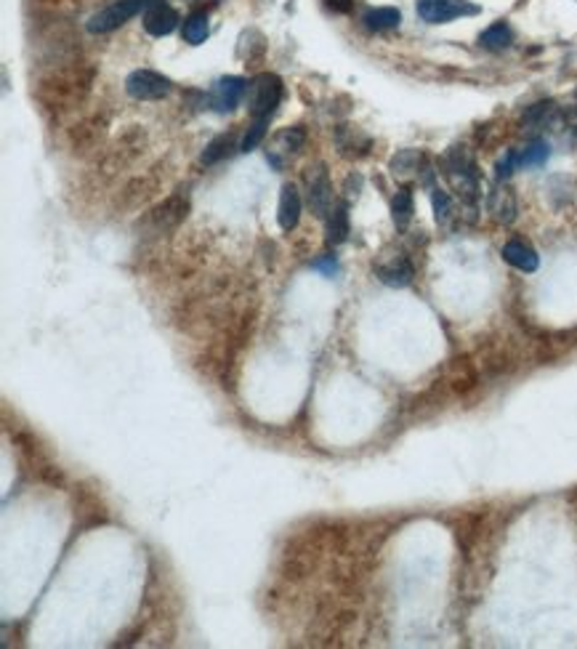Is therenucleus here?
Wrapping results in <instances>:
<instances>
[{
  "instance_id": "obj_1",
  "label": "nucleus",
  "mask_w": 577,
  "mask_h": 649,
  "mask_svg": "<svg viewBox=\"0 0 577 649\" xmlns=\"http://www.w3.org/2000/svg\"><path fill=\"white\" fill-rule=\"evenodd\" d=\"M283 99V80L277 75H258L248 85V107L253 120H269Z\"/></svg>"
},
{
  "instance_id": "obj_2",
  "label": "nucleus",
  "mask_w": 577,
  "mask_h": 649,
  "mask_svg": "<svg viewBox=\"0 0 577 649\" xmlns=\"http://www.w3.org/2000/svg\"><path fill=\"white\" fill-rule=\"evenodd\" d=\"M154 0H118L107 8H101L99 13H93L88 19V32L93 35H104V32H112L118 27H123L126 22H131L136 13L146 11Z\"/></svg>"
},
{
  "instance_id": "obj_3",
  "label": "nucleus",
  "mask_w": 577,
  "mask_h": 649,
  "mask_svg": "<svg viewBox=\"0 0 577 649\" xmlns=\"http://www.w3.org/2000/svg\"><path fill=\"white\" fill-rule=\"evenodd\" d=\"M170 88H173V83L168 77H162L160 73H152V70H136V73L128 75V80H126V91L136 101L165 99L170 93Z\"/></svg>"
},
{
  "instance_id": "obj_4",
  "label": "nucleus",
  "mask_w": 577,
  "mask_h": 649,
  "mask_svg": "<svg viewBox=\"0 0 577 649\" xmlns=\"http://www.w3.org/2000/svg\"><path fill=\"white\" fill-rule=\"evenodd\" d=\"M468 13H479V8L466 0H418V16L429 24H447Z\"/></svg>"
},
{
  "instance_id": "obj_5",
  "label": "nucleus",
  "mask_w": 577,
  "mask_h": 649,
  "mask_svg": "<svg viewBox=\"0 0 577 649\" xmlns=\"http://www.w3.org/2000/svg\"><path fill=\"white\" fill-rule=\"evenodd\" d=\"M306 189H309V206L317 216H328L333 208V187L325 165H314L306 171Z\"/></svg>"
},
{
  "instance_id": "obj_6",
  "label": "nucleus",
  "mask_w": 577,
  "mask_h": 649,
  "mask_svg": "<svg viewBox=\"0 0 577 649\" xmlns=\"http://www.w3.org/2000/svg\"><path fill=\"white\" fill-rule=\"evenodd\" d=\"M375 272H378V280L386 283V285H391V288H405V285H410V283H413V275H415V269H413V264L407 261L405 253L383 256V259L378 261Z\"/></svg>"
},
{
  "instance_id": "obj_7",
  "label": "nucleus",
  "mask_w": 577,
  "mask_h": 649,
  "mask_svg": "<svg viewBox=\"0 0 577 649\" xmlns=\"http://www.w3.org/2000/svg\"><path fill=\"white\" fill-rule=\"evenodd\" d=\"M248 93V85H245V80L242 77H234V75H229V77H221L216 85H214V91H211V104H214V110L216 112H232V110H237V104L242 101V96Z\"/></svg>"
},
{
  "instance_id": "obj_8",
  "label": "nucleus",
  "mask_w": 577,
  "mask_h": 649,
  "mask_svg": "<svg viewBox=\"0 0 577 649\" xmlns=\"http://www.w3.org/2000/svg\"><path fill=\"white\" fill-rule=\"evenodd\" d=\"M179 27V13L162 0H154L144 11V30L152 38H165Z\"/></svg>"
},
{
  "instance_id": "obj_9",
  "label": "nucleus",
  "mask_w": 577,
  "mask_h": 649,
  "mask_svg": "<svg viewBox=\"0 0 577 649\" xmlns=\"http://www.w3.org/2000/svg\"><path fill=\"white\" fill-rule=\"evenodd\" d=\"M303 142H306V134H303V128H301V126L280 131V134L275 136L272 146L267 149V152H269V160H272L277 168H283V162H285L288 157H295V154L301 152Z\"/></svg>"
},
{
  "instance_id": "obj_10",
  "label": "nucleus",
  "mask_w": 577,
  "mask_h": 649,
  "mask_svg": "<svg viewBox=\"0 0 577 649\" xmlns=\"http://www.w3.org/2000/svg\"><path fill=\"white\" fill-rule=\"evenodd\" d=\"M503 259L511 264V267H516L519 272H535L538 264H540L538 253H535L527 242H521V240H511V242H505Z\"/></svg>"
},
{
  "instance_id": "obj_11",
  "label": "nucleus",
  "mask_w": 577,
  "mask_h": 649,
  "mask_svg": "<svg viewBox=\"0 0 577 649\" xmlns=\"http://www.w3.org/2000/svg\"><path fill=\"white\" fill-rule=\"evenodd\" d=\"M298 218H301V195L293 184L283 187V195H280V208H277V221H280V229L290 232L298 226Z\"/></svg>"
},
{
  "instance_id": "obj_12",
  "label": "nucleus",
  "mask_w": 577,
  "mask_h": 649,
  "mask_svg": "<svg viewBox=\"0 0 577 649\" xmlns=\"http://www.w3.org/2000/svg\"><path fill=\"white\" fill-rule=\"evenodd\" d=\"M349 237V214L346 203H336L328 214V229H325V242L328 245H341Z\"/></svg>"
},
{
  "instance_id": "obj_13",
  "label": "nucleus",
  "mask_w": 577,
  "mask_h": 649,
  "mask_svg": "<svg viewBox=\"0 0 577 649\" xmlns=\"http://www.w3.org/2000/svg\"><path fill=\"white\" fill-rule=\"evenodd\" d=\"M490 214L495 221H501V224H511L513 218H516V197H513V192L503 187V184H498L493 192H490Z\"/></svg>"
},
{
  "instance_id": "obj_14",
  "label": "nucleus",
  "mask_w": 577,
  "mask_h": 649,
  "mask_svg": "<svg viewBox=\"0 0 577 649\" xmlns=\"http://www.w3.org/2000/svg\"><path fill=\"white\" fill-rule=\"evenodd\" d=\"M548 128L554 131V134H559L567 145L577 146V107H570V110H564V112H554V118H551V123H548Z\"/></svg>"
},
{
  "instance_id": "obj_15",
  "label": "nucleus",
  "mask_w": 577,
  "mask_h": 649,
  "mask_svg": "<svg viewBox=\"0 0 577 649\" xmlns=\"http://www.w3.org/2000/svg\"><path fill=\"white\" fill-rule=\"evenodd\" d=\"M211 35V27H208V13L205 11H195L184 19V40L189 46H203Z\"/></svg>"
},
{
  "instance_id": "obj_16",
  "label": "nucleus",
  "mask_w": 577,
  "mask_h": 649,
  "mask_svg": "<svg viewBox=\"0 0 577 649\" xmlns=\"http://www.w3.org/2000/svg\"><path fill=\"white\" fill-rule=\"evenodd\" d=\"M513 43V32L505 22H495L493 27H487L482 35H479V46L487 48V51H503Z\"/></svg>"
},
{
  "instance_id": "obj_17",
  "label": "nucleus",
  "mask_w": 577,
  "mask_h": 649,
  "mask_svg": "<svg viewBox=\"0 0 577 649\" xmlns=\"http://www.w3.org/2000/svg\"><path fill=\"white\" fill-rule=\"evenodd\" d=\"M399 22H402V13L397 8H389V5L386 8H372V11L364 13V27L375 30V32L394 30V27H399Z\"/></svg>"
},
{
  "instance_id": "obj_18",
  "label": "nucleus",
  "mask_w": 577,
  "mask_h": 649,
  "mask_svg": "<svg viewBox=\"0 0 577 649\" xmlns=\"http://www.w3.org/2000/svg\"><path fill=\"white\" fill-rule=\"evenodd\" d=\"M415 214V203H413V192L410 189H399L391 200V218L397 224V229H407V224L413 221Z\"/></svg>"
},
{
  "instance_id": "obj_19",
  "label": "nucleus",
  "mask_w": 577,
  "mask_h": 649,
  "mask_svg": "<svg viewBox=\"0 0 577 649\" xmlns=\"http://www.w3.org/2000/svg\"><path fill=\"white\" fill-rule=\"evenodd\" d=\"M516 157H519V168H540L551 157V146L546 145L543 139H535V142L524 146Z\"/></svg>"
},
{
  "instance_id": "obj_20",
  "label": "nucleus",
  "mask_w": 577,
  "mask_h": 649,
  "mask_svg": "<svg viewBox=\"0 0 577 649\" xmlns=\"http://www.w3.org/2000/svg\"><path fill=\"white\" fill-rule=\"evenodd\" d=\"M229 149H232V134H229V136H226V134L216 136L211 145L205 146V152H203V165H214L218 160H223V157L229 154Z\"/></svg>"
},
{
  "instance_id": "obj_21",
  "label": "nucleus",
  "mask_w": 577,
  "mask_h": 649,
  "mask_svg": "<svg viewBox=\"0 0 577 649\" xmlns=\"http://www.w3.org/2000/svg\"><path fill=\"white\" fill-rule=\"evenodd\" d=\"M421 162H424V157H421L418 152L407 149V152H402V154H397V157H394L391 168H394V173H397V176H410L413 171H418V168H421Z\"/></svg>"
},
{
  "instance_id": "obj_22",
  "label": "nucleus",
  "mask_w": 577,
  "mask_h": 649,
  "mask_svg": "<svg viewBox=\"0 0 577 649\" xmlns=\"http://www.w3.org/2000/svg\"><path fill=\"white\" fill-rule=\"evenodd\" d=\"M267 126H269V120H253L250 123V128H248V134H245V139H242V152H250V149H256V146L264 142V136H267Z\"/></svg>"
},
{
  "instance_id": "obj_23",
  "label": "nucleus",
  "mask_w": 577,
  "mask_h": 649,
  "mask_svg": "<svg viewBox=\"0 0 577 649\" xmlns=\"http://www.w3.org/2000/svg\"><path fill=\"white\" fill-rule=\"evenodd\" d=\"M433 200V214H436V221L439 224H447L452 218V200L444 189H433L432 192Z\"/></svg>"
},
{
  "instance_id": "obj_24",
  "label": "nucleus",
  "mask_w": 577,
  "mask_h": 649,
  "mask_svg": "<svg viewBox=\"0 0 577 649\" xmlns=\"http://www.w3.org/2000/svg\"><path fill=\"white\" fill-rule=\"evenodd\" d=\"M513 168H519V157H516V152H505L503 157L498 160V165H495V171H498V179L503 181L508 179L511 173H513Z\"/></svg>"
},
{
  "instance_id": "obj_25",
  "label": "nucleus",
  "mask_w": 577,
  "mask_h": 649,
  "mask_svg": "<svg viewBox=\"0 0 577 649\" xmlns=\"http://www.w3.org/2000/svg\"><path fill=\"white\" fill-rule=\"evenodd\" d=\"M314 267H317V269H322L325 275H333V272L338 269V264H336V259H333V256H328L325 261H317Z\"/></svg>"
},
{
  "instance_id": "obj_26",
  "label": "nucleus",
  "mask_w": 577,
  "mask_h": 649,
  "mask_svg": "<svg viewBox=\"0 0 577 649\" xmlns=\"http://www.w3.org/2000/svg\"><path fill=\"white\" fill-rule=\"evenodd\" d=\"M333 11H338V13H346V11H352V0H325Z\"/></svg>"
}]
</instances>
